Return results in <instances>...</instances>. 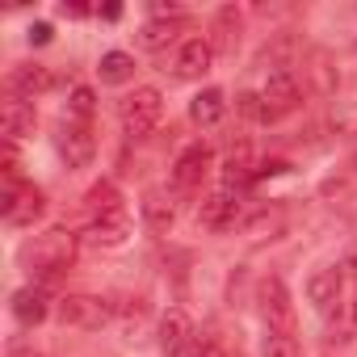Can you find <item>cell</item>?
Masks as SVG:
<instances>
[{
	"label": "cell",
	"mask_w": 357,
	"mask_h": 357,
	"mask_svg": "<svg viewBox=\"0 0 357 357\" xmlns=\"http://www.w3.org/2000/svg\"><path fill=\"white\" fill-rule=\"evenodd\" d=\"M76 244H80V236H72V231H63V227H51V231L34 236V240L22 248V265H26L30 273H38V278L51 282V278H59L63 269H72Z\"/></svg>",
	"instance_id": "1"
},
{
	"label": "cell",
	"mask_w": 357,
	"mask_h": 357,
	"mask_svg": "<svg viewBox=\"0 0 357 357\" xmlns=\"http://www.w3.org/2000/svg\"><path fill=\"white\" fill-rule=\"evenodd\" d=\"M84 211H89V223H97V219H114V215H126L122 194H118L114 181H97V185L84 194Z\"/></svg>",
	"instance_id": "16"
},
{
	"label": "cell",
	"mask_w": 357,
	"mask_h": 357,
	"mask_svg": "<svg viewBox=\"0 0 357 357\" xmlns=\"http://www.w3.org/2000/svg\"><path fill=\"white\" fill-rule=\"evenodd\" d=\"M206 172H211V147L206 143L185 147L181 155H176V164H172V190L176 194H194Z\"/></svg>",
	"instance_id": "8"
},
{
	"label": "cell",
	"mask_w": 357,
	"mask_h": 357,
	"mask_svg": "<svg viewBox=\"0 0 357 357\" xmlns=\"http://www.w3.org/2000/svg\"><path fill=\"white\" fill-rule=\"evenodd\" d=\"M93 109H97V97H93V89H89V84H76V89H72V101H68V114H72L76 122H84V126H89Z\"/></svg>",
	"instance_id": "24"
},
{
	"label": "cell",
	"mask_w": 357,
	"mask_h": 357,
	"mask_svg": "<svg viewBox=\"0 0 357 357\" xmlns=\"http://www.w3.org/2000/svg\"><path fill=\"white\" fill-rule=\"evenodd\" d=\"M261 353H265V357H303V349H298L294 332H265Z\"/></svg>",
	"instance_id": "23"
},
{
	"label": "cell",
	"mask_w": 357,
	"mask_h": 357,
	"mask_svg": "<svg viewBox=\"0 0 357 357\" xmlns=\"http://www.w3.org/2000/svg\"><path fill=\"white\" fill-rule=\"evenodd\" d=\"M236 43H240V13L227 5V9H219V17H215V51H236Z\"/></svg>",
	"instance_id": "20"
},
{
	"label": "cell",
	"mask_w": 357,
	"mask_h": 357,
	"mask_svg": "<svg viewBox=\"0 0 357 357\" xmlns=\"http://www.w3.org/2000/svg\"><path fill=\"white\" fill-rule=\"evenodd\" d=\"M176 30H181V22H155V17H151V22L139 30V47H143V51H164V47L176 38Z\"/></svg>",
	"instance_id": "22"
},
{
	"label": "cell",
	"mask_w": 357,
	"mask_h": 357,
	"mask_svg": "<svg viewBox=\"0 0 357 357\" xmlns=\"http://www.w3.org/2000/svg\"><path fill=\"white\" fill-rule=\"evenodd\" d=\"M0 211H5V223H9V227H30L34 219H43L47 202H43V190H34V185H26V181H5Z\"/></svg>",
	"instance_id": "4"
},
{
	"label": "cell",
	"mask_w": 357,
	"mask_h": 357,
	"mask_svg": "<svg viewBox=\"0 0 357 357\" xmlns=\"http://www.w3.org/2000/svg\"><path fill=\"white\" fill-rule=\"evenodd\" d=\"M34 126H38V114H34L30 101H22L13 93L0 101V130H5V143H17V139L34 135Z\"/></svg>",
	"instance_id": "9"
},
{
	"label": "cell",
	"mask_w": 357,
	"mask_h": 357,
	"mask_svg": "<svg viewBox=\"0 0 357 357\" xmlns=\"http://www.w3.org/2000/svg\"><path fill=\"white\" fill-rule=\"evenodd\" d=\"M261 101H265V122H278V118L294 114L303 105V89H298L294 72L290 68H273L265 89H261Z\"/></svg>",
	"instance_id": "3"
},
{
	"label": "cell",
	"mask_w": 357,
	"mask_h": 357,
	"mask_svg": "<svg viewBox=\"0 0 357 357\" xmlns=\"http://www.w3.org/2000/svg\"><path fill=\"white\" fill-rule=\"evenodd\" d=\"M30 43H34V47H47V43H51V26H47V22H34V26H30Z\"/></svg>",
	"instance_id": "27"
},
{
	"label": "cell",
	"mask_w": 357,
	"mask_h": 357,
	"mask_svg": "<svg viewBox=\"0 0 357 357\" xmlns=\"http://www.w3.org/2000/svg\"><path fill=\"white\" fill-rule=\"evenodd\" d=\"M51 89H55V72L43 68V63H17L9 72V93L22 97V101H34V97L51 93Z\"/></svg>",
	"instance_id": "10"
},
{
	"label": "cell",
	"mask_w": 357,
	"mask_h": 357,
	"mask_svg": "<svg viewBox=\"0 0 357 357\" xmlns=\"http://www.w3.org/2000/svg\"><path fill=\"white\" fill-rule=\"evenodd\" d=\"M160 114H164V97L160 89H135L118 101V122L130 139H143L160 126Z\"/></svg>",
	"instance_id": "2"
},
{
	"label": "cell",
	"mask_w": 357,
	"mask_h": 357,
	"mask_svg": "<svg viewBox=\"0 0 357 357\" xmlns=\"http://www.w3.org/2000/svg\"><path fill=\"white\" fill-rule=\"evenodd\" d=\"M59 13H63V17H84V13H89V5H84V0H63Z\"/></svg>",
	"instance_id": "28"
},
{
	"label": "cell",
	"mask_w": 357,
	"mask_h": 357,
	"mask_svg": "<svg viewBox=\"0 0 357 357\" xmlns=\"http://www.w3.org/2000/svg\"><path fill=\"white\" fill-rule=\"evenodd\" d=\"M185 357H231V353H227V344L219 336H194V344H190Z\"/></svg>",
	"instance_id": "25"
},
{
	"label": "cell",
	"mask_w": 357,
	"mask_h": 357,
	"mask_svg": "<svg viewBox=\"0 0 357 357\" xmlns=\"http://www.w3.org/2000/svg\"><path fill=\"white\" fill-rule=\"evenodd\" d=\"M97 72H101V84H126L135 76V59L126 51H109V55H101Z\"/></svg>",
	"instance_id": "21"
},
{
	"label": "cell",
	"mask_w": 357,
	"mask_h": 357,
	"mask_svg": "<svg viewBox=\"0 0 357 357\" xmlns=\"http://www.w3.org/2000/svg\"><path fill=\"white\" fill-rule=\"evenodd\" d=\"M9 357H43V353H34V349H22V344H17V349H13Z\"/></svg>",
	"instance_id": "30"
},
{
	"label": "cell",
	"mask_w": 357,
	"mask_h": 357,
	"mask_svg": "<svg viewBox=\"0 0 357 357\" xmlns=\"http://www.w3.org/2000/svg\"><path fill=\"white\" fill-rule=\"evenodd\" d=\"M223 114H227V97H223V89H202V93L190 101V118H194L198 126H219Z\"/></svg>",
	"instance_id": "17"
},
{
	"label": "cell",
	"mask_w": 357,
	"mask_h": 357,
	"mask_svg": "<svg viewBox=\"0 0 357 357\" xmlns=\"http://www.w3.org/2000/svg\"><path fill=\"white\" fill-rule=\"evenodd\" d=\"M198 223H202L206 231H227V227H236V223H240V198L227 194V190L202 198V206H198Z\"/></svg>",
	"instance_id": "11"
},
{
	"label": "cell",
	"mask_w": 357,
	"mask_h": 357,
	"mask_svg": "<svg viewBox=\"0 0 357 357\" xmlns=\"http://www.w3.org/2000/svg\"><path fill=\"white\" fill-rule=\"evenodd\" d=\"M101 17H105V22H114V17H122V9H118V5H105V9H101Z\"/></svg>",
	"instance_id": "29"
},
{
	"label": "cell",
	"mask_w": 357,
	"mask_h": 357,
	"mask_svg": "<svg viewBox=\"0 0 357 357\" xmlns=\"http://www.w3.org/2000/svg\"><path fill=\"white\" fill-rule=\"evenodd\" d=\"M211 63H215V47L206 38H190L181 47V55H176V76L181 80H202L211 72Z\"/></svg>",
	"instance_id": "15"
},
{
	"label": "cell",
	"mask_w": 357,
	"mask_h": 357,
	"mask_svg": "<svg viewBox=\"0 0 357 357\" xmlns=\"http://www.w3.org/2000/svg\"><path fill=\"white\" fill-rule=\"evenodd\" d=\"M109 311L114 307L105 298H93V294H63L59 307H55V315H59L63 328H84V332H97L109 319Z\"/></svg>",
	"instance_id": "5"
},
{
	"label": "cell",
	"mask_w": 357,
	"mask_h": 357,
	"mask_svg": "<svg viewBox=\"0 0 357 357\" xmlns=\"http://www.w3.org/2000/svg\"><path fill=\"white\" fill-rule=\"evenodd\" d=\"M236 109H240L244 118H252V122H265V101H261V93H240V97H236Z\"/></svg>",
	"instance_id": "26"
},
{
	"label": "cell",
	"mask_w": 357,
	"mask_h": 357,
	"mask_svg": "<svg viewBox=\"0 0 357 357\" xmlns=\"http://www.w3.org/2000/svg\"><path fill=\"white\" fill-rule=\"evenodd\" d=\"M55 147H59L68 168H89L93 155H97V139H93V130L84 122H63L59 135H55Z\"/></svg>",
	"instance_id": "7"
},
{
	"label": "cell",
	"mask_w": 357,
	"mask_h": 357,
	"mask_svg": "<svg viewBox=\"0 0 357 357\" xmlns=\"http://www.w3.org/2000/svg\"><path fill=\"white\" fill-rule=\"evenodd\" d=\"M340 290H344V269L340 265H324L307 278V298L319 307V311H332L340 303Z\"/></svg>",
	"instance_id": "13"
},
{
	"label": "cell",
	"mask_w": 357,
	"mask_h": 357,
	"mask_svg": "<svg viewBox=\"0 0 357 357\" xmlns=\"http://www.w3.org/2000/svg\"><path fill=\"white\" fill-rule=\"evenodd\" d=\"M194 344V324L185 311H168L160 319V353L164 357H185Z\"/></svg>",
	"instance_id": "12"
},
{
	"label": "cell",
	"mask_w": 357,
	"mask_h": 357,
	"mask_svg": "<svg viewBox=\"0 0 357 357\" xmlns=\"http://www.w3.org/2000/svg\"><path fill=\"white\" fill-rule=\"evenodd\" d=\"M126 236H130V215H114V219L89 223L84 236H80V244H84V248H122Z\"/></svg>",
	"instance_id": "14"
},
{
	"label": "cell",
	"mask_w": 357,
	"mask_h": 357,
	"mask_svg": "<svg viewBox=\"0 0 357 357\" xmlns=\"http://www.w3.org/2000/svg\"><path fill=\"white\" fill-rule=\"evenodd\" d=\"M47 290L43 286H22L17 294H13V315L22 319V324H43L47 319Z\"/></svg>",
	"instance_id": "18"
},
{
	"label": "cell",
	"mask_w": 357,
	"mask_h": 357,
	"mask_svg": "<svg viewBox=\"0 0 357 357\" xmlns=\"http://www.w3.org/2000/svg\"><path fill=\"white\" fill-rule=\"evenodd\" d=\"M257 303H261V315L269 324V332H294V303L282 286V278H261L257 286Z\"/></svg>",
	"instance_id": "6"
},
{
	"label": "cell",
	"mask_w": 357,
	"mask_h": 357,
	"mask_svg": "<svg viewBox=\"0 0 357 357\" xmlns=\"http://www.w3.org/2000/svg\"><path fill=\"white\" fill-rule=\"evenodd\" d=\"M172 219H176V211H172V202L160 194V190H151L147 198H143V223L155 231V236H164L168 227H172Z\"/></svg>",
	"instance_id": "19"
}]
</instances>
